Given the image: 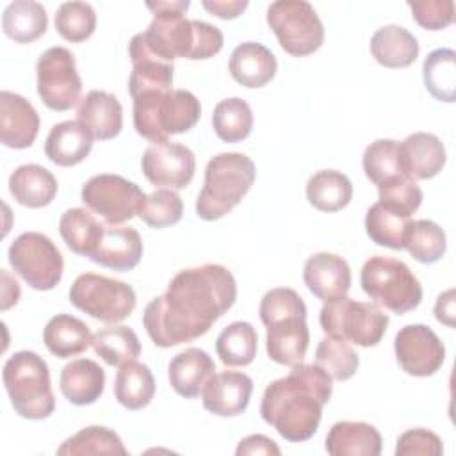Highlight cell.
Here are the masks:
<instances>
[{
	"instance_id": "6da1fadb",
	"label": "cell",
	"mask_w": 456,
	"mask_h": 456,
	"mask_svg": "<svg viewBox=\"0 0 456 456\" xmlns=\"http://www.w3.org/2000/svg\"><path fill=\"white\" fill-rule=\"evenodd\" d=\"M235 299L237 281L224 265L187 267L171 278L162 296L146 305L142 324L157 347H175L203 337Z\"/></svg>"
},
{
	"instance_id": "7a4b0ae2",
	"label": "cell",
	"mask_w": 456,
	"mask_h": 456,
	"mask_svg": "<svg viewBox=\"0 0 456 456\" xmlns=\"http://www.w3.org/2000/svg\"><path fill=\"white\" fill-rule=\"evenodd\" d=\"M331 392L333 378L321 365L301 362L265 387L260 415L287 442H306L317 433Z\"/></svg>"
},
{
	"instance_id": "3957f363",
	"label": "cell",
	"mask_w": 456,
	"mask_h": 456,
	"mask_svg": "<svg viewBox=\"0 0 456 456\" xmlns=\"http://www.w3.org/2000/svg\"><path fill=\"white\" fill-rule=\"evenodd\" d=\"M134 102V128L151 142L169 141L189 132L201 116L200 100L187 89H142L130 94Z\"/></svg>"
},
{
	"instance_id": "277c9868",
	"label": "cell",
	"mask_w": 456,
	"mask_h": 456,
	"mask_svg": "<svg viewBox=\"0 0 456 456\" xmlns=\"http://www.w3.org/2000/svg\"><path fill=\"white\" fill-rule=\"evenodd\" d=\"M256 176L253 160L237 151L212 157L205 167L203 189L196 200V214L203 221H216L232 212L248 194Z\"/></svg>"
},
{
	"instance_id": "5b68a950",
	"label": "cell",
	"mask_w": 456,
	"mask_h": 456,
	"mask_svg": "<svg viewBox=\"0 0 456 456\" xmlns=\"http://www.w3.org/2000/svg\"><path fill=\"white\" fill-rule=\"evenodd\" d=\"M4 387L14 411L28 420L48 419L55 410L48 363L34 351L23 349L7 358L2 370Z\"/></svg>"
},
{
	"instance_id": "8992f818",
	"label": "cell",
	"mask_w": 456,
	"mask_h": 456,
	"mask_svg": "<svg viewBox=\"0 0 456 456\" xmlns=\"http://www.w3.org/2000/svg\"><path fill=\"white\" fill-rule=\"evenodd\" d=\"M362 290L397 315L415 310L422 301V285L413 271L399 258L374 255L360 271Z\"/></svg>"
},
{
	"instance_id": "52a82bcc",
	"label": "cell",
	"mask_w": 456,
	"mask_h": 456,
	"mask_svg": "<svg viewBox=\"0 0 456 456\" xmlns=\"http://www.w3.org/2000/svg\"><path fill=\"white\" fill-rule=\"evenodd\" d=\"M319 322L328 337L360 347H372L381 342L388 326V315L376 303L342 296L322 305Z\"/></svg>"
},
{
	"instance_id": "ba28073f",
	"label": "cell",
	"mask_w": 456,
	"mask_h": 456,
	"mask_svg": "<svg viewBox=\"0 0 456 456\" xmlns=\"http://www.w3.org/2000/svg\"><path fill=\"white\" fill-rule=\"evenodd\" d=\"M69 303L93 319L118 324L134 312L137 297L135 290L121 280L84 273L69 287Z\"/></svg>"
},
{
	"instance_id": "9c48e42d",
	"label": "cell",
	"mask_w": 456,
	"mask_h": 456,
	"mask_svg": "<svg viewBox=\"0 0 456 456\" xmlns=\"http://www.w3.org/2000/svg\"><path fill=\"white\" fill-rule=\"evenodd\" d=\"M267 25L274 32L280 46L294 57L317 52L324 43V27L305 0H276L267 7Z\"/></svg>"
},
{
	"instance_id": "30bf717a",
	"label": "cell",
	"mask_w": 456,
	"mask_h": 456,
	"mask_svg": "<svg viewBox=\"0 0 456 456\" xmlns=\"http://www.w3.org/2000/svg\"><path fill=\"white\" fill-rule=\"evenodd\" d=\"M7 258L14 273L36 290H52L62 278V255L45 233L25 232L18 235L9 246Z\"/></svg>"
},
{
	"instance_id": "8fae6325",
	"label": "cell",
	"mask_w": 456,
	"mask_h": 456,
	"mask_svg": "<svg viewBox=\"0 0 456 456\" xmlns=\"http://www.w3.org/2000/svg\"><path fill=\"white\" fill-rule=\"evenodd\" d=\"M37 94L41 102L57 112L75 107L82 94V78L75 55L64 46H50L36 62Z\"/></svg>"
},
{
	"instance_id": "7c38bea8",
	"label": "cell",
	"mask_w": 456,
	"mask_h": 456,
	"mask_svg": "<svg viewBox=\"0 0 456 456\" xmlns=\"http://www.w3.org/2000/svg\"><path fill=\"white\" fill-rule=\"evenodd\" d=\"M84 205L100 216L107 224L116 226L137 216V208L144 198L141 187L119 175L100 173L82 185Z\"/></svg>"
},
{
	"instance_id": "4fadbf2b",
	"label": "cell",
	"mask_w": 456,
	"mask_h": 456,
	"mask_svg": "<svg viewBox=\"0 0 456 456\" xmlns=\"http://www.w3.org/2000/svg\"><path fill=\"white\" fill-rule=\"evenodd\" d=\"M399 367L415 378L433 376L445 360V347L438 335L426 324H406L394 338Z\"/></svg>"
},
{
	"instance_id": "5bb4252c",
	"label": "cell",
	"mask_w": 456,
	"mask_h": 456,
	"mask_svg": "<svg viewBox=\"0 0 456 456\" xmlns=\"http://www.w3.org/2000/svg\"><path fill=\"white\" fill-rule=\"evenodd\" d=\"M141 167L148 182L160 189H185L196 171V157L191 148L180 142H153L141 159Z\"/></svg>"
},
{
	"instance_id": "9a60e30c",
	"label": "cell",
	"mask_w": 456,
	"mask_h": 456,
	"mask_svg": "<svg viewBox=\"0 0 456 456\" xmlns=\"http://www.w3.org/2000/svg\"><path fill=\"white\" fill-rule=\"evenodd\" d=\"M253 379L239 370L216 372L201 390L203 408L217 417H235L246 411Z\"/></svg>"
},
{
	"instance_id": "2e32d148",
	"label": "cell",
	"mask_w": 456,
	"mask_h": 456,
	"mask_svg": "<svg viewBox=\"0 0 456 456\" xmlns=\"http://www.w3.org/2000/svg\"><path fill=\"white\" fill-rule=\"evenodd\" d=\"M39 132V114L21 94L0 93V141L12 150L34 144Z\"/></svg>"
},
{
	"instance_id": "e0dca14e",
	"label": "cell",
	"mask_w": 456,
	"mask_h": 456,
	"mask_svg": "<svg viewBox=\"0 0 456 456\" xmlns=\"http://www.w3.org/2000/svg\"><path fill=\"white\" fill-rule=\"evenodd\" d=\"M303 280L306 289L326 303L349 292L351 269L340 255L322 251L308 256L303 267Z\"/></svg>"
},
{
	"instance_id": "ac0fdd59",
	"label": "cell",
	"mask_w": 456,
	"mask_h": 456,
	"mask_svg": "<svg viewBox=\"0 0 456 456\" xmlns=\"http://www.w3.org/2000/svg\"><path fill=\"white\" fill-rule=\"evenodd\" d=\"M401 166L411 180H429L436 176L447 160L444 142L429 132L410 134L399 142Z\"/></svg>"
},
{
	"instance_id": "d6986e66",
	"label": "cell",
	"mask_w": 456,
	"mask_h": 456,
	"mask_svg": "<svg viewBox=\"0 0 456 456\" xmlns=\"http://www.w3.org/2000/svg\"><path fill=\"white\" fill-rule=\"evenodd\" d=\"M310 342L306 317H283L265 326L267 356L280 365H297L303 362Z\"/></svg>"
},
{
	"instance_id": "ffe728a7",
	"label": "cell",
	"mask_w": 456,
	"mask_h": 456,
	"mask_svg": "<svg viewBox=\"0 0 456 456\" xmlns=\"http://www.w3.org/2000/svg\"><path fill=\"white\" fill-rule=\"evenodd\" d=\"M77 121L93 139L109 141L123 128V107L114 94L93 89L82 98L77 110Z\"/></svg>"
},
{
	"instance_id": "44dd1931",
	"label": "cell",
	"mask_w": 456,
	"mask_h": 456,
	"mask_svg": "<svg viewBox=\"0 0 456 456\" xmlns=\"http://www.w3.org/2000/svg\"><path fill=\"white\" fill-rule=\"evenodd\" d=\"M216 374L212 356L200 347H187L175 354L167 365V379L171 388L185 397H198L207 381Z\"/></svg>"
},
{
	"instance_id": "7402d4cb",
	"label": "cell",
	"mask_w": 456,
	"mask_h": 456,
	"mask_svg": "<svg viewBox=\"0 0 456 456\" xmlns=\"http://www.w3.org/2000/svg\"><path fill=\"white\" fill-rule=\"evenodd\" d=\"M142 256V240L132 226H105L102 240L89 256L94 264L112 271H130Z\"/></svg>"
},
{
	"instance_id": "603a6c76",
	"label": "cell",
	"mask_w": 456,
	"mask_h": 456,
	"mask_svg": "<svg viewBox=\"0 0 456 456\" xmlns=\"http://www.w3.org/2000/svg\"><path fill=\"white\" fill-rule=\"evenodd\" d=\"M278 62L274 53L262 43L246 41L233 48L228 62L232 78L249 89L264 87L276 75Z\"/></svg>"
},
{
	"instance_id": "cb8c5ba5",
	"label": "cell",
	"mask_w": 456,
	"mask_h": 456,
	"mask_svg": "<svg viewBox=\"0 0 456 456\" xmlns=\"http://www.w3.org/2000/svg\"><path fill=\"white\" fill-rule=\"evenodd\" d=\"M59 388L66 401L75 406L96 403L105 388V370L91 358H77L61 370Z\"/></svg>"
},
{
	"instance_id": "d4e9b609",
	"label": "cell",
	"mask_w": 456,
	"mask_h": 456,
	"mask_svg": "<svg viewBox=\"0 0 456 456\" xmlns=\"http://www.w3.org/2000/svg\"><path fill=\"white\" fill-rule=\"evenodd\" d=\"M383 440L379 431L369 422L340 420L335 422L324 442L331 456H379Z\"/></svg>"
},
{
	"instance_id": "484cf974",
	"label": "cell",
	"mask_w": 456,
	"mask_h": 456,
	"mask_svg": "<svg viewBox=\"0 0 456 456\" xmlns=\"http://www.w3.org/2000/svg\"><path fill=\"white\" fill-rule=\"evenodd\" d=\"M91 150L93 137L77 119L53 125L45 141V155L61 167L80 164Z\"/></svg>"
},
{
	"instance_id": "4316f807",
	"label": "cell",
	"mask_w": 456,
	"mask_h": 456,
	"mask_svg": "<svg viewBox=\"0 0 456 456\" xmlns=\"http://www.w3.org/2000/svg\"><path fill=\"white\" fill-rule=\"evenodd\" d=\"M57 180L46 167L39 164L18 166L9 176V192L23 207L41 208L53 201L57 194Z\"/></svg>"
},
{
	"instance_id": "83f0119b",
	"label": "cell",
	"mask_w": 456,
	"mask_h": 456,
	"mask_svg": "<svg viewBox=\"0 0 456 456\" xmlns=\"http://www.w3.org/2000/svg\"><path fill=\"white\" fill-rule=\"evenodd\" d=\"M370 53L383 68H408L419 57L417 37L401 25L379 27L370 37Z\"/></svg>"
},
{
	"instance_id": "f1b7e54d",
	"label": "cell",
	"mask_w": 456,
	"mask_h": 456,
	"mask_svg": "<svg viewBox=\"0 0 456 456\" xmlns=\"http://www.w3.org/2000/svg\"><path fill=\"white\" fill-rule=\"evenodd\" d=\"M43 342L53 356L71 358L93 346V333L78 317L57 314L46 322L43 330Z\"/></svg>"
},
{
	"instance_id": "f546056e",
	"label": "cell",
	"mask_w": 456,
	"mask_h": 456,
	"mask_svg": "<svg viewBox=\"0 0 456 456\" xmlns=\"http://www.w3.org/2000/svg\"><path fill=\"white\" fill-rule=\"evenodd\" d=\"M2 28L4 34L14 43H32L48 28L46 9L43 4L34 0H14L4 9Z\"/></svg>"
},
{
	"instance_id": "4dcf8cb0",
	"label": "cell",
	"mask_w": 456,
	"mask_h": 456,
	"mask_svg": "<svg viewBox=\"0 0 456 456\" xmlns=\"http://www.w3.org/2000/svg\"><path fill=\"white\" fill-rule=\"evenodd\" d=\"M155 378L148 365L132 360L119 367L114 379L116 401L126 410L146 408L155 395Z\"/></svg>"
},
{
	"instance_id": "1f68e13d",
	"label": "cell",
	"mask_w": 456,
	"mask_h": 456,
	"mask_svg": "<svg viewBox=\"0 0 456 456\" xmlns=\"http://www.w3.org/2000/svg\"><path fill=\"white\" fill-rule=\"evenodd\" d=\"M105 226L87 208H68L59 219V233L66 246L82 256H91L98 248Z\"/></svg>"
},
{
	"instance_id": "d6a6232c",
	"label": "cell",
	"mask_w": 456,
	"mask_h": 456,
	"mask_svg": "<svg viewBox=\"0 0 456 456\" xmlns=\"http://www.w3.org/2000/svg\"><path fill=\"white\" fill-rule=\"evenodd\" d=\"M353 198L351 180L337 169H321L306 182V200L321 212H337Z\"/></svg>"
},
{
	"instance_id": "836d02e7",
	"label": "cell",
	"mask_w": 456,
	"mask_h": 456,
	"mask_svg": "<svg viewBox=\"0 0 456 456\" xmlns=\"http://www.w3.org/2000/svg\"><path fill=\"white\" fill-rule=\"evenodd\" d=\"M258 349V335L253 324L246 321H233L217 335L216 353L226 367L249 365Z\"/></svg>"
},
{
	"instance_id": "e575fe53",
	"label": "cell",
	"mask_w": 456,
	"mask_h": 456,
	"mask_svg": "<svg viewBox=\"0 0 456 456\" xmlns=\"http://www.w3.org/2000/svg\"><path fill=\"white\" fill-rule=\"evenodd\" d=\"M422 78L428 93L445 103L456 98V52L452 48H436L422 62Z\"/></svg>"
},
{
	"instance_id": "d590c367",
	"label": "cell",
	"mask_w": 456,
	"mask_h": 456,
	"mask_svg": "<svg viewBox=\"0 0 456 456\" xmlns=\"http://www.w3.org/2000/svg\"><path fill=\"white\" fill-rule=\"evenodd\" d=\"M403 249L420 264H435L445 255L447 235L435 221L415 219L410 221L404 230Z\"/></svg>"
},
{
	"instance_id": "8d00e7d4",
	"label": "cell",
	"mask_w": 456,
	"mask_h": 456,
	"mask_svg": "<svg viewBox=\"0 0 456 456\" xmlns=\"http://www.w3.org/2000/svg\"><path fill=\"white\" fill-rule=\"evenodd\" d=\"M94 353L110 367H121L141 354V342L137 333L128 326H110L98 330L93 335Z\"/></svg>"
},
{
	"instance_id": "74e56055",
	"label": "cell",
	"mask_w": 456,
	"mask_h": 456,
	"mask_svg": "<svg viewBox=\"0 0 456 456\" xmlns=\"http://www.w3.org/2000/svg\"><path fill=\"white\" fill-rule=\"evenodd\" d=\"M212 128L224 142H240L253 130V110L242 98H224L212 112Z\"/></svg>"
},
{
	"instance_id": "f35d334b",
	"label": "cell",
	"mask_w": 456,
	"mask_h": 456,
	"mask_svg": "<svg viewBox=\"0 0 456 456\" xmlns=\"http://www.w3.org/2000/svg\"><path fill=\"white\" fill-rule=\"evenodd\" d=\"M57 454L61 456H80V454H121L126 456L128 449L125 447L119 435L105 426H87L77 431L73 436L66 438L59 447Z\"/></svg>"
},
{
	"instance_id": "ab89813d",
	"label": "cell",
	"mask_w": 456,
	"mask_h": 456,
	"mask_svg": "<svg viewBox=\"0 0 456 456\" xmlns=\"http://www.w3.org/2000/svg\"><path fill=\"white\" fill-rule=\"evenodd\" d=\"M410 217L376 201L365 214V232L372 242L390 249H403L404 230Z\"/></svg>"
},
{
	"instance_id": "60d3db41",
	"label": "cell",
	"mask_w": 456,
	"mask_h": 456,
	"mask_svg": "<svg viewBox=\"0 0 456 456\" xmlns=\"http://www.w3.org/2000/svg\"><path fill=\"white\" fill-rule=\"evenodd\" d=\"M362 167L365 176L376 185L388 178L404 175L401 166L399 142L394 139H376L365 148L362 157Z\"/></svg>"
},
{
	"instance_id": "b9f144b4",
	"label": "cell",
	"mask_w": 456,
	"mask_h": 456,
	"mask_svg": "<svg viewBox=\"0 0 456 456\" xmlns=\"http://www.w3.org/2000/svg\"><path fill=\"white\" fill-rule=\"evenodd\" d=\"M55 30L69 43L89 39L96 28L94 7L87 2H64L55 12Z\"/></svg>"
},
{
	"instance_id": "7bdbcfd3",
	"label": "cell",
	"mask_w": 456,
	"mask_h": 456,
	"mask_svg": "<svg viewBox=\"0 0 456 456\" xmlns=\"http://www.w3.org/2000/svg\"><path fill=\"white\" fill-rule=\"evenodd\" d=\"M315 363L321 365L333 379L346 381L358 370L360 358L347 342L326 335L317 344Z\"/></svg>"
},
{
	"instance_id": "ee69618b",
	"label": "cell",
	"mask_w": 456,
	"mask_h": 456,
	"mask_svg": "<svg viewBox=\"0 0 456 456\" xmlns=\"http://www.w3.org/2000/svg\"><path fill=\"white\" fill-rule=\"evenodd\" d=\"M183 203L180 196L171 189H157L151 194H144L137 216L151 228H166L176 224L182 219Z\"/></svg>"
},
{
	"instance_id": "f6af8a7d",
	"label": "cell",
	"mask_w": 456,
	"mask_h": 456,
	"mask_svg": "<svg viewBox=\"0 0 456 456\" xmlns=\"http://www.w3.org/2000/svg\"><path fill=\"white\" fill-rule=\"evenodd\" d=\"M378 196L379 203L406 217H411V214H415L422 203L420 187L417 185L415 180L404 175L381 182L378 185Z\"/></svg>"
},
{
	"instance_id": "bcb514c9",
	"label": "cell",
	"mask_w": 456,
	"mask_h": 456,
	"mask_svg": "<svg viewBox=\"0 0 456 456\" xmlns=\"http://www.w3.org/2000/svg\"><path fill=\"white\" fill-rule=\"evenodd\" d=\"M260 321L264 326L283 317H306V305L303 297L289 287H276L264 294L258 306Z\"/></svg>"
},
{
	"instance_id": "7dc6e473",
	"label": "cell",
	"mask_w": 456,
	"mask_h": 456,
	"mask_svg": "<svg viewBox=\"0 0 456 456\" xmlns=\"http://www.w3.org/2000/svg\"><path fill=\"white\" fill-rule=\"evenodd\" d=\"M413 20L426 30H444L454 20L452 0H417L408 2Z\"/></svg>"
},
{
	"instance_id": "c3c4849f",
	"label": "cell",
	"mask_w": 456,
	"mask_h": 456,
	"mask_svg": "<svg viewBox=\"0 0 456 456\" xmlns=\"http://www.w3.org/2000/svg\"><path fill=\"white\" fill-rule=\"evenodd\" d=\"M444 452V444L435 431L424 428H413L399 435L395 444V456L428 454L440 456Z\"/></svg>"
},
{
	"instance_id": "681fc988",
	"label": "cell",
	"mask_w": 456,
	"mask_h": 456,
	"mask_svg": "<svg viewBox=\"0 0 456 456\" xmlns=\"http://www.w3.org/2000/svg\"><path fill=\"white\" fill-rule=\"evenodd\" d=\"M237 456H246V454H271V456H280L281 451L280 447L274 444V440H271L265 435H249L246 438H242L235 449Z\"/></svg>"
},
{
	"instance_id": "f907efd6",
	"label": "cell",
	"mask_w": 456,
	"mask_h": 456,
	"mask_svg": "<svg viewBox=\"0 0 456 456\" xmlns=\"http://www.w3.org/2000/svg\"><path fill=\"white\" fill-rule=\"evenodd\" d=\"M201 5L221 20H233L246 11L248 0H203Z\"/></svg>"
},
{
	"instance_id": "816d5d0a",
	"label": "cell",
	"mask_w": 456,
	"mask_h": 456,
	"mask_svg": "<svg viewBox=\"0 0 456 456\" xmlns=\"http://www.w3.org/2000/svg\"><path fill=\"white\" fill-rule=\"evenodd\" d=\"M435 317L447 328H454V289H447L436 297Z\"/></svg>"
},
{
	"instance_id": "f5cc1de1",
	"label": "cell",
	"mask_w": 456,
	"mask_h": 456,
	"mask_svg": "<svg viewBox=\"0 0 456 456\" xmlns=\"http://www.w3.org/2000/svg\"><path fill=\"white\" fill-rule=\"evenodd\" d=\"M2 283H4V285H2V305H0V310L5 312V310H9L12 305L18 303L21 290H20L18 281H16L5 269H2Z\"/></svg>"
}]
</instances>
